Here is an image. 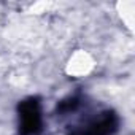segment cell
Instances as JSON below:
<instances>
[{
    "label": "cell",
    "instance_id": "obj_1",
    "mask_svg": "<svg viewBox=\"0 0 135 135\" xmlns=\"http://www.w3.org/2000/svg\"><path fill=\"white\" fill-rule=\"evenodd\" d=\"M19 111V133L37 135L41 130V110L40 102L35 97L26 99L18 107Z\"/></svg>",
    "mask_w": 135,
    "mask_h": 135
},
{
    "label": "cell",
    "instance_id": "obj_2",
    "mask_svg": "<svg viewBox=\"0 0 135 135\" xmlns=\"http://www.w3.org/2000/svg\"><path fill=\"white\" fill-rule=\"evenodd\" d=\"M119 119L113 111H105L99 118L89 121L81 129H76L70 135H113L118 130Z\"/></svg>",
    "mask_w": 135,
    "mask_h": 135
}]
</instances>
